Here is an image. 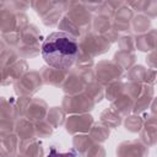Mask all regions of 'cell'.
Segmentation results:
<instances>
[{"mask_svg": "<svg viewBox=\"0 0 157 157\" xmlns=\"http://www.w3.org/2000/svg\"><path fill=\"white\" fill-rule=\"evenodd\" d=\"M42 55L47 64L55 69H69L78 56L76 39L65 32H54L42 45Z\"/></svg>", "mask_w": 157, "mask_h": 157, "instance_id": "1", "label": "cell"}, {"mask_svg": "<svg viewBox=\"0 0 157 157\" xmlns=\"http://www.w3.org/2000/svg\"><path fill=\"white\" fill-rule=\"evenodd\" d=\"M48 157H74V155L72 153H60L55 148H52Z\"/></svg>", "mask_w": 157, "mask_h": 157, "instance_id": "2", "label": "cell"}]
</instances>
